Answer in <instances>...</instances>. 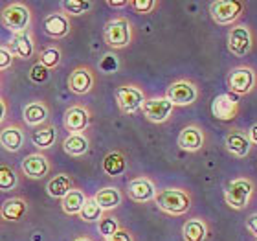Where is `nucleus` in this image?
Here are the masks:
<instances>
[{"mask_svg": "<svg viewBox=\"0 0 257 241\" xmlns=\"http://www.w3.org/2000/svg\"><path fill=\"white\" fill-rule=\"evenodd\" d=\"M173 111H175V105L166 96L149 98V100H145L144 107H142L144 116L153 123H166L167 120L171 118Z\"/></svg>", "mask_w": 257, "mask_h": 241, "instance_id": "f8f14e48", "label": "nucleus"}, {"mask_svg": "<svg viewBox=\"0 0 257 241\" xmlns=\"http://www.w3.org/2000/svg\"><path fill=\"white\" fill-rule=\"evenodd\" d=\"M133 24L127 17H116L112 21H108L103 28V41L112 50L127 48L128 44L133 43Z\"/></svg>", "mask_w": 257, "mask_h": 241, "instance_id": "39448f33", "label": "nucleus"}, {"mask_svg": "<svg viewBox=\"0 0 257 241\" xmlns=\"http://www.w3.org/2000/svg\"><path fill=\"white\" fill-rule=\"evenodd\" d=\"M55 140H57V131H55L54 125L39 127L37 131H33V134H32L33 145L39 147V149H50V147L55 144Z\"/></svg>", "mask_w": 257, "mask_h": 241, "instance_id": "c85d7f7f", "label": "nucleus"}, {"mask_svg": "<svg viewBox=\"0 0 257 241\" xmlns=\"http://www.w3.org/2000/svg\"><path fill=\"white\" fill-rule=\"evenodd\" d=\"M48 120V107L43 102H33L24 107V122L32 127L43 125Z\"/></svg>", "mask_w": 257, "mask_h": 241, "instance_id": "cd10ccee", "label": "nucleus"}, {"mask_svg": "<svg viewBox=\"0 0 257 241\" xmlns=\"http://www.w3.org/2000/svg\"><path fill=\"white\" fill-rule=\"evenodd\" d=\"M248 133V138H250V142H252V145H257V122L253 123L252 127L246 131Z\"/></svg>", "mask_w": 257, "mask_h": 241, "instance_id": "a19ab883", "label": "nucleus"}, {"mask_svg": "<svg viewBox=\"0 0 257 241\" xmlns=\"http://www.w3.org/2000/svg\"><path fill=\"white\" fill-rule=\"evenodd\" d=\"M226 46L228 52L235 57H246L255 48V32L252 26L248 24H235L228 30V37H226Z\"/></svg>", "mask_w": 257, "mask_h": 241, "instance_id": "423d86ee", "label": "nucleus"}, {"mask_svg": "<svg viewBox=\"0 0 257 241\" xmlns=\"http://www.w3.org/2000/svg\"><path fill=\"white\" fill-rule=\"evenodd\" d=\"M92 122V114L85 105H74L64 113V127L70 134H83Z\"/></svg>", "mask_w": 257, "mask_h": 241, "instance_id": "2eb2a0df", "label": "nucleus"}, {"mask_svg": "<svg viewBox=\"0 0 257 241\" xmlns=\"http://www.w3.org/2000/svg\"><path fill=\"white\" fill-rule=\"evenodd\" d=\"M94 201L99 204V208H101L103 212H110V210L118 208L119 204H121L123 193L114 186L101 188V190H97V193L94 195Z\"/></svg>", "mask_w": 257, "mask_h": 241, "instance_id": "412c9836", "label": "nucleus"}, {"mask_svg": "<svg viewBox=\"0 0 257 241\" xmlns=\"http://www.w3.org/2000/svg\"><path fill=\"white\" fill-rule=\"evenodd\" d=\"M44 33L54 39H63L70 33V21L64 13H50L44 19Z\"/></svg>", "mask_w": 257, "mask_h": 241, "instance_id": "a211bd4d", "label": "nucleus"}, {"mask_svg": "<svg viewBox=\"0 0 257 241\" xmlns=\"http://www.w3.org/2000/svg\"><path fill=\"white\" fill-rule=\"evenodd\" d=\"M118 66H119L118 59H116L112 54L103 55V59L99 61V68H101L105 74H114V72L118 70Z\"/></svg>", "mask_w": 257, "mask_h": 241, "instance_id": "c9c22d12", "label": "nucleus"}, {"mask_svg": "<svg viewBox=\"0 0 257 241\" xmlns=\"http://www.w3.org/2000/svg\"><path fill=\"white\" fill-rule=\"evenodd\" d=\"M246 230L250 232L253 237H257V214H252L246 217Z\"/></svg>", "mask_w": 257, "mask_h": 241, "instance_id": "ea45409f", "label": "nucleus"}, {"mask_svg": "<svg viewBox=\"0 0 257 241\" xmlns=\"http://www.w3.org/2000/svg\"><path fill=\"white\" fill-rule=\"evenodd\" d=\"M226 89L237 98L248 96L257 89V70L250 64H239L226 74Z\"/></svg>", "mask_w": 257, "mask_h": 241, "instance_id": "7ed1b4c3", "label": "nucleus"}, {"mask_svg": "<svg viewBox=\"0 0 257 241\" xmlns=\"http://www.w3.org/2000/svg\"><path fill=\"white\" fill-rule=\"evenodd\" d=\"M119 228H121V226H119V221L110 214H103L101 219L97 221V230H99V234H101L103 237L112 236Z\"/></svg>", "mask_w": 257, "mask_h": 241, "instance_id": "7c9ffc66", "label": "nucleus"}, {"mask_svg": "<svg viewBox=\"0 0 257 241\" xmlns=\"http://www.w3.org/2000/svg\"><path fill=\"white\" fill-rule=\"evenodd\" d=\"M28 204L24 199L21 197H11L8 201H4L2 208H0V215L6 221H21L26 215Z\"/></svg>", "mask_w": 257, "mask_h": 241, "instance_id": "b1692460", "label": "nucleus"}, {"mask_svg": "<svg viewBox=\"0 0 257 241\" xmlns=\"http://www.w3.org/2000/svg\"><path fill=\"white\" fill-rule=\"evenodd\" d=\"M103 241H134V236H133V232L127 230V228H119L112 236L103 237Z\"/></svg>", "mask_w": 257, "mask_h": 241, "instance_id": "4c0bfd02", "label": "nucleus"}, {"mask_svg": "<svg viewBox=\"0 0 257 241\" xmlns=\"http://www.w3.org/2000/svg\"><path fill=\"white\" fill-rule=\"evenodd\" d=\"M30 77H32V81H35V83H44V81H48V77H50V70L44 68L41 63H37L32 68V72H30Z\"/></svg>", "mask_w": 257, "mask_h": 241, "instance_id": "e433bc0d", "label": "nucleus"}, {"mask_svg": "<svg viewBox=\"0 0 257 241\" xmlns=\"http://www.w3.org/2000/svg\"><path fill=\"white\" fill-rule=\"evenodd\" d=\"M166 98L175 105V107H188L198 102L200 98V89L195 81L191 79H177L167 87Z\"/></svg>", "mask_w": 257, "mask_h": 241, "instance_id": "0eeeda50", "label": "nucleus"}, {"mask_svg": "<svg viewBox=\"0 0 257 241\" xmlns=\"http://www.w3.org/2000/svg\"><path fill=\"white\" fill-rule=\"evenodd\" d=\"M63 149L70 156H83L90 149V140L85 134H68L63 142Z\"/></svg>", "mask_w": 257, "mask_h": 241, "instance_id": "bb28decb", "label": "nucleus"}, {"mask_svg": "<svg viewBox=\"0 0 257 241\" xmlns=\"http://www.w3.org/2000/svg\"><path fill=\"white\" fill-rule=\"evenodd\" d=\"M224 149L235 158H246L252 151V142L248 138V133L241 127H231L226 131Z\"/></svg>", "mask_w": 257, "mask_h": 241, "instance_id": "9d476101", "label": "nucleus"}, {"mask_svg": "<svg viewBox=\"0 0 257 241\" xmlns=\"http://www.w3.org/2000/svg\"><path fill=\"white\" fill-rule=\"evenodd\" d=\"M156 186L149 177H136L127 184V195L134 203H149L156 197Z\"/></svg>", "mask_w": 257, "mask_h": 241, "instance_id": "dca6fc26", "label": "nucleus"}, {"mask_svg": "<svg viewBox=\"0 0 257 241\" xmlns=\"http://www.w3.org/2000/svg\"><path fill=\"white\" fill-rule=\"evenodd\" d=\"M155 204L167 215H186L191 210L193 197L184 188H166L156 193Z\"/></svg>", "mask_w": 257, "mask_h": 241, "instance_id": "f257e3e1", "label": "nucleus"}, {"mask_svg": "<svg viewBox=\"0 0 257 241\" xmlns=\"http://www.w3.org/2000/svg\"><path fill=\"white\" fill-rule=\"evenodd\" d=\"M74 181L70 175L66 173H59V175H55V177L50 179L48 186H46V192H48L50 197L54 199H63L70 190H74Z\"/></svg>", "mask_w": 257, "mask_h": 241, "instance_id": "393cba45", "label": "nucleus"}, {"mask_svg": "<svg viewBox=\"0 0 257 241\" xmlns=\"http://www.w3.org/2000/svg\"><path fill=\"white\" fill-rule=\"evenodd\" d=\"M22 172L26 173L30 179H43L50 172V160L41 153L28 155L22 160Z\"/></svg>", "mask_w": 257, "mask_h": 241, "instance_id": "f3484780", "label": "nucleus"}, {"mask_svg": "<svg viewBox=\"0 0 257 241\" xmlns=\"http://www.w3.org/2000/svg\"><path fill=\"white\" fill-rule=\"evenodd\" d=\"M6 113H8V107H6V102L0 98V123L4 122V118H6Z\"/></svg>", "mask_w": 257, "mask_h": 241, "instance_id": "37998d69", "label": "nucleus"}, {"mask_svg": "<svg viewBox=\"0 0 257 241\" xmlns=\"http://www.w3.org/2000/svg\"><path fill=\"white\" fill-rule=\"evenodd\" d=\"M86 195L83 190L79 188H74V190H70L63 199H61V208H63L64 214L68 215H79V212L83 210L86 203Z\"/></svg>", "mask_w": 257, "mask_h": 241, "instance_id": "4be33fe9", "label": "nucleus"}, {"mask_svg": "<svg viewBox=\"0 0 257 241\" xmlns=\"http://www.w3.org/2000/svg\"><path fill=\"white\" fill-rule=\"evenodd\" d=\"M96 85V74L90 66H77L68 75V89L77 96H85L92 92Z\"/></svg>", "mask_w": 257, "mask_h": 241, "instance_id": "ddd939ff", "label": "nucleus"}, {"mask_svg": "<svg viewBox=\"0 0 257 241\" xmlns=\"http://www.w3.org/2000/svg\"><path fill=\"white\" fill-rule=\"evenodd\" d=\"M246 11V2L242 0H215L209 4L211 21L219 26H235L241 22Z\"/></svg>", "mask_w": 257, "mask_h": 241, "instance_id": "20e7f679", "label": "nucleus"}, {"mask_svg": "<svg viewBox=\"0 0 257 241\" xmlns=\"http://www.w3.org/2000/svg\"><path fill=\"white\" fill-rule=\"evenodd\" d=\"M61 6L70 15H83V13H88L94 8V4L88 0H64Z\"/></svg>", "mask_w": 257, "mask_h": 241, "instance_id": "2f4dec72", "label": "nucleus"}, {"mask_svg": "<svg viewBox=\"0 0 257 241\" xmlns=\"http://www.w3.org/2000/svg\"><path fill=\"white\" fill-rule=\"evenodd\" d=\"M128 6L136 13H140V15H149V13H153L158 8V2L156 0H131Z\"/></svg>", "mask_w": 257, "mask_h": 241, "instance_id": "f704fd0d", "label": "nucleus"}, {"mask_svg": "<svg viewBox=\"0 0 257 241\" xmlns=\"http://www.w3.org/2000/svg\"><path fill=\"white\" fill-rule=\"evenodd\" d=\"M17 173L6 164H0V192H10L17 186Z\"/></svg>", "mask_w": 257, "mask_h": 241, "instance_id": "72a5a7b5", "label": "nucleus"}, {"mask_svg": "<svg viewBox=\"0 0 257 241\" xmlns=\"http://www.w3.org/2000/svg\"><path fill=\"white\" fill-rule=\"evenodd\" d=\"M116 103H118V109L123 114H134L142 111L145 103V94L144 91L136 85H121L116 89Z\"/></svg>", "mask_w": 257, "mask_h": 241, "instance_id": "1a4fd4ad", "label": "nucleus"}, {"mask_svg": "<svg viewBox=\"0 0 257 241\" xmlns=\"http://www.w3.org/2000/svg\"><path fill=\"white\" fill-rule=\"evenodd\" d=\"M24 144V134L19 127L15 125H10V127H6L0 131V145L4 147V149L11 151V153H15L19 151Z\"/></svg>", "mask_w": 257, "mask_h": 241, "instance_id": "a878e982", "label": "nucleus"}, {"mask_svg": "<svg viewBox=\"0 0 257 241\" xmlns=\"http://www.w3.org/2000/svg\"><path fill=\"white\" fill-rule=\"evenodd\" d=\"M11 63H13V54L10 52V48H0V72L10 68Z\"/></svg>", "mask_w": 257, "mask_h": 241, "instance_id": "58836bf2", "label": "nucleus"}, {"mask_svg": "<svg viewBox=\"0 0 257 241\" xmlns=\"http://www.w3.org/2000/svg\"><path fill=\"white\" fill-rule=\"evenodd\" d=\"M209 236V225L208 221L202 217L188 219L182 226V237L184 241H206Z\"/></svg>", "mask_w": 257, "mask_h": 241, "instance_id": "6ab92c4d", "label": "nucleus"}, {"mask_svg": "<svg viewBox=\"0 0 257 241\" xmlns=\"http://www.w3.org/2000/svg\"><path fill=\"white\" fill-rule=\"evenodd\" d=\"M10 52L13 55H17V57H21V59H30L33 52H35V44H33L32 35L28 32L15 35L10 44Z\"/></svg>", "mask_w": 257, "mask_h": 241, "instance_id": "5701e85b", "label": "nucleus"}, {"mask_svg": "<svg viewBox=\"0 0 257 241\" xmlns=\"http://www.w3.org/2000/svg\"><path fill=\"white\" fill-rule=\"evenodd\" d=\"M107 6L108 8H127L128 6V0H107Z\"/></svg>", "mask_w": 257, "mask_h": 241, "instance_id": "79ce46f5", "label": "nucleus"}, {"mask_svg": "<svg viewBox=\"0 0 257 241\" xmlns=\"http://www.w3.org/2000/svg\"><path fill=\"white\" fill-rule=\"evenodd\" d=\"M103 214H105V212L99 208V204L94 201V197H88L85 206H83V210L79 212V217H81V221H85V223H97V221L101 219Z\"/></svg>", "mask_w": 257, "mask_h": 241, "instance_id": "c756f323", "label": "nucleus"}, {"mask_svg": "<svg viewBox=\"0 0 257 241\" xmlns=\"http://www.w3.org/2000/svg\"><path fill=\"white\" fill-rule=\"evenodd\" d=\"M74 241H92L90 237H75Z\"/></svg>", "mask_w": 257, "mask_h": 241, "instance_id": "c03bdc74", "label": "nucleus"}, {"mask_svg": "<svg viewBox=\"0 0 257 241\" xmlns=\"http://www.w3.org/2000/svg\"><path fill=\"white\" fill-rule=\"evenodd\" d=\"M257 184L250 177L231 179L224 188V201L231 210H244L255 197Z\"/></svg>", "mask_w": 257, "mask_h": 241, "instance_id": "f03ea898", "label": "nucleus"}, {"mask_svg": "<svg viewBox=\"0 0 257 241\" xmlns=\"http://www.w3.org/2000/svg\"><path fill=\"white\" fill-rule=\"evenodd\" d=\"M39 63L43 64L44 68H57L61 63V50L59 48H55V46H50V48H46L41 54V57H39Z\"/></svg>", "mask_w": 257, "mask_h": 241, "instance_id": "473e14b6", "label": "nucleus"}, {"mask_svg": "<svg viewBox=\"0 0 257 241\" xmlns=\"http://www.w3.org/2000/svg\"><path fill=\"white\" fill-rule=\"evenodd\" d=\"M206 133L197 123H189L178 134V147L188 153H197L206 145Z\"/></svg>", "mask_w": 257, "mask_h": 241, "instance_id": "4468645a", "label": "nucleus"}, {"mask_svg": "<svg viewBox=\"0 0 257 241\" xmlns=\"http://www.w3.org/2000/svg\"><path fill=\"white\" fill-rule=\"evenodd\" d=\"M0 19H2L4 28H8L10 32L19 35V33L28 32V26H30V22H32V13H30V10H28L24 4H19V2H17V4L6 6Z\"/></svg>", "mask_w": 257, "mask_h": 241, "instance_id": "6e6552de", "label": "nucleus"}, {"mask_svg": "<svg viewBox=\"0 0 257 241\" xmlns=\"http://www.w3.org/2000/svg\"><path fill=\"white\" fill-rule=\"evenodd\" d=\"M101 170L108 177H119L127 170V158H125V155L121 151H110V153H107V155L103 156Z\"/></svg>", "mask_w": 257, "mask_h": 241, "instance_id": "aec40b11", "label": "nucleus"}, {"mask_svg": "<svg viewBox=\"0 0 257 241\" xmlns=\"http://www.w3.org/2000/svg\"><path fill=\"white\" fill-rule=\"evenodd\" d=\"M239 111H241V102H239V98L230 94V92L219 94L213 100V103H211V113L220 122H231V120H235L239 116Z\"/></svg>", "mask_w": 257, "mask_h": 241, "instance_id": "9b49d317", "label": "nucleus"}]
</instances>
